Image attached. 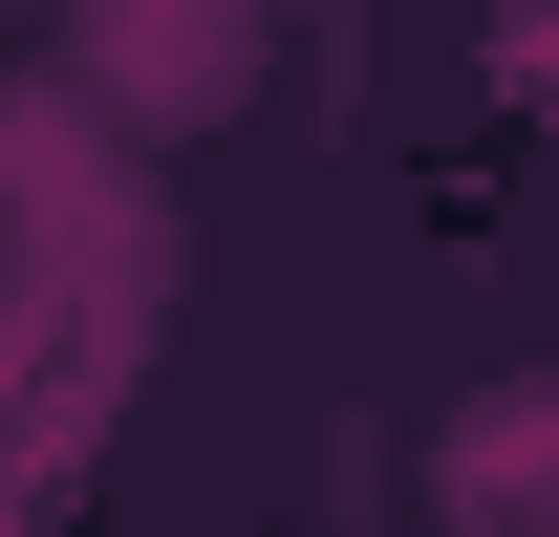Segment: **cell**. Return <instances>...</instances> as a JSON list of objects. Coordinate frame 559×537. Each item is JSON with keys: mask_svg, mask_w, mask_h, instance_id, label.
<instances>
[{"mask_svg": "<svg viewBox=\"0 0 559 537\" xmlns=\"http://www.w3.org/2000/svg\"><path fill=\"white\" fill-rule=\"evenodd\" d=\"M66 44H86V86H108L130 130H215V108L259 86V0H86Z\"/></svg>", "mask_w": 559, "mask_h": 537, "instance_id": "obj_1", "label": "cell"}, {"mask_svg": "<svg viewBox=\"0 0 559 537\" xmlns=\"http://www.w3.org/2000/svg\"><path fill=\"white\" fill-rule=\"evenodd\" d=\"M430 494H452V537H559V366H516V387L452 408Z\"/></svg>", "mask_w": 559, "mask_h": 537, "instance_id": "obj_2", "label": "cell"}]
</instances>
